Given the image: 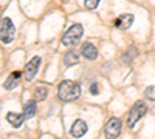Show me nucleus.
Instances as JSON below:
<instances>
[{"label":"nucleus","mask_w":155,"mask_h":139,"mask_svg":"<svg viewBox=\"0 0 155 139\" xmlns=\"http://www.w3.org/2000/svg\"><path fill=\"white\" fill-rule=\"evenodd\" d=\"M81 96V87L73 81H62L58 85V97L62 102H71Z\"/></svg>","instance_id":"1"},{"label":"nucleus","mask_w":155,"mask_h":139,"mask_svg":"<svg viewBox=\"0 0 155 139\" xmlns=\"http://www.w3.org/2000/svg\"><path fill=\"white\" fill-rule=\"evenodd\" d=\"M84 34V28L81 23H73L71 27L65 31V34L62 36V45L64 46H73L76 45L78 42L81 40V37Z\"/></svg>","instance_id":"2"},{"label":"nucleus","mask_w":155,"mask_h":139,"mask_svg":"<svg viewBox=\"0 0 155 139\" xmlns=\"http://www.w3.org/2000/svg\"><path fill=\"white\" fill-rule=\"evenodd\" d=\"M14 34H16V28L12 25V20L9 17L0 19V40L3 43H9L14 39Z\"/></svg>","instance_id":"3"},{"label":"nucleus","mask_w":155,"mask_h":139,"mask_svg":"<svg viewBox=\"0 0 155 139\" xmlns=\"http://www.w3.org/2000/svg\"><path fill=\"white\" fill-rule=\"evenodd\" d=\"M146 110H147L146 104L143 102V100H138V102L130 108V111H129V116H127V125L129 127L134 128L135 124L146 115Z\"/></svg>","instance_id":"4"},{"label":"nucleus","mask_w":155,"mask_h":139,"mask_svg":"<svg viewBox=\"0 0 155 139\" xmlns=\"http://www.w3.org/2000/svg\"><path fill=\"white\" fill-rule=\"evenodd\" d=\"M121 133V121L118 118H110L104 127L106 139H116Z\"/></svg>","instance_id":"5"},{"label":"nucleus","mask_w":155,"mask_h":139,"mask_svg":"<svg viewBox=\"0 0 155 139\" xmlns=\"http://www.w3.org/2000/svg\"><path fill=\"white\" fill-rule=\"evenodd\" d=\"M39 67H41V57L36 56V57H33V59L28 62L27 65H25V71H23L25 79H27V81H33L34 76L37 74Z\"/></svg>","instance_id":"6"},{"label":"nucleus","mask_w":155,"mask_h":139,"mask_svg":"<svg viewBox=\"0 0 155 139\" xmlns=\"http://www.w3.org/2000/svg\"><path fill=\"white\" fill-rule=\"evenodd\" d=\"M85 133H87V124L82 119L74 121L73 125H71V128H70V134L73 137H82Z\"/></svg>","instance_id":"7"},{"label":"nucleus","mask_w":155,"mask_h":139,"mask_svg":"<svg viewBox=\"0 0 155 139\" xmlns=\"http://www.w3.org/2000/svg\"><path fill=\"white\" fill-rule=\"evenodd\" d=\"M81 54L87 59V60H95L98 57V49L93 43H90V42H85L82 43L81 46Z\"/></svg>","instance_id":"8"},{"label":"nucleus","mask_w":155,"mask_h":139,"mask_svg":"<svg viewBox=\"0 0 155 139\" xmlns=\"http://www.w3.org/2000/svg\"><path fill=\"white\" fill-rule=\"evenodd\" d=\"M134 23V16L132 14H121L115 19V27L116 28H121V30H127L130 28V25Z\"/></svg>","instance_id":"9"},{"label":"nucleus","mask_w":155,"mask_h":139,"mask_svg":"<svg viewBox=\"0 0 155 139\" xmlns=\"http://www.w3.org/2000/svg\"><path fill=\"white\" fill-rule=\"evenodd\" d=\"M19 79H20V71H14L12 74L8 76V79L3 84V88L5 90H12V88H16L17 84H19Z\"/></svg>","instance_id":"10"},{"label":"nucleus","mask_w":155,"mask_h":139,"mask_svg":"<svg viewBox=\"0 0 155 139\" xmlns=\"http://www.w3.org/2000/svg\"><path fill=\"white\" fill-rule=\"evenodd\" d=\"M6 121L12 125L14 128H19L22 122H23V115H19V113H14V111H9L6 115Z\"/></svg>","instance_id":"11"},{"label":"nucleus","mask_w":155,"mask_h":139,"mask_svg":"<svg viewBox=\"0 0 155 139\" xmlns=\"http://www.w3.org/2000/svg\"><path fill=\"white\" fill-rule=\"evenodd\" d=\"M64 64H65L67 67H71V65L79 64V54H78L76 51H73V49H70L68 53L64 54Z\"/></svg>","instance_id":"12"},{"label":"nucleus","mask_w":155,"mask_h":139,"mask_svg":"<svg viewBox=\"0 0 155 139\" xmlns=\"http://www.w3.org/2000/svg\"><path fill=\"white\" fill-rule=\"evenodd\" d=\"M36 115V102L34 100H28L25 104V111H23V118L25 119H31Z\"/></svg>","instance_id":"13"},{"label":"nucleus","mask_w":155,"mask_h":139,"mask_svg":"<svg viewBox=\"0 0 155 139\" xmlns=\"http://www.w3.org/2000/svg\"><path fill=\"white\" fill-rule=\"evenodd\" d=\"M144 97L149 100H155V85H149L144 90Z\"/></svg>","instance_id":"14"},{"label":"nucleus","mask_w":155,"mask_h":139,"mask_svg":"<svg viewBox=\"0 0 155 139\" xmlns=\"http://www.w3.org/2000/svg\"><path fill=\"white\" fill-rule=\"evenodd\" d=\"M47 94H48V91H47V88H44V87H39L36 90V99H39V100H44L47 97Z\"/></svg>","instance_id":"15"},{"label":"nucleus","mask_w":155,"mask_h":139,"mask_svg":"<svg viewBox=\"0 0 155 139\" xmlns=\"http://www.w3.org/2000/svg\"><path fill=\"white\" fill-rule=\"evenodd\" d=\"M99 3V0H84V6L87 9H95Z\"/></svg>","instance_id":"16"},{"label":"nucleus","mask_w":155,"mask_h":139,"mask_svg":"<svg viewBox=\"0 0 155 139\" xmlns=\"http://www.w3.org/2000/svg\"><path fill=\"white\" fill-rule=\"evenodd\" d=\"M90 93H92L93 96H95V94H98V93H99V84H96V82H95V84L90 85Z\"/></svg>","instance_id":"17"},{"label":"nucleus","mask_w":155,"mask_h":139,"mask_svg":"<svg viewBox=\"0 0 155 139\" xmlns=\"http://www.w3.org/2000/svg\"><path fill=\"white\" fill-rule=\"evenodd\" d=\"M62 2H68V0H62Z\"/></svg>","instance_id":"18"}]
</instances>
